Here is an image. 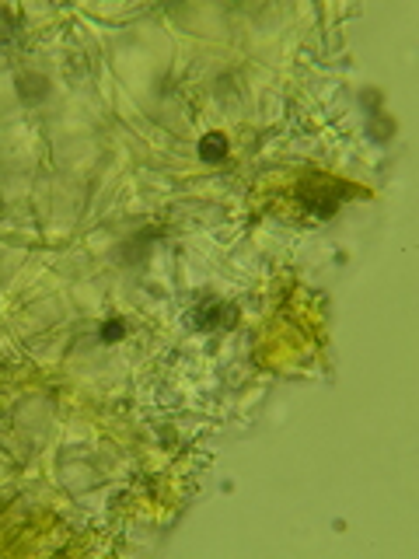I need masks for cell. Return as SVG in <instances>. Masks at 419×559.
<instances>
[{"mask_svg":"<svg viewBox=\"0 0 419 559\" xmlns=\"http://www.w3.org/2000/svg\"><path fill=\"white\" fill-rule=\"evenodd\" d=\"M119 332H123V325H105V339H119Z\"/></svg>","mask_w":419,"mask_h":559,"instance_id":"cell-2","label":"cell"},{"mask_svg":"<svg viewBox=\"0 0 419 559\" xmlns=\"http://www.w3.org/2000/svg\"><path fill=\"white\" fill-rule=\"evenodd\" d=\"M227 154V140L220 137V133H207L200 144V158L203 161H220Z\"/></svg>","mask_w":419,"mask_h":559,"instance_id":"cell-1","label":"cell"}]
</instances>
